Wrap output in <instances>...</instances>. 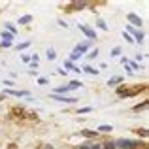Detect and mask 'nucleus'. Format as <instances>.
Here are the masks:
<instances>
[{"label": "nucleus", "instance_id": "27", "mask_svg": "<svg viewBox=\"0 0 149 149\" xmlns=\"http://www.w3.org/2000/svg\"><path fill=\"white\" fill-rule=\"evenodd\" d=\"M4 85H8V87H13V81H10V79H6V81H4Z\"/></svg>", "mask_w": 149, "mask_h": 149}, {"label": "nucleus", "instance_id": "20", "mask_svg": "<svg viewBox=\"0 0 149 149\" xmlns=\"http://www.w3.org/2000/svg\"><path fill=\"white\" fill-rule=\"evenodd\" d=\"M0 47H2V49H8V47H11V44H10V42H0Z\"/></svg>", "mask_w": 149, "mask_h": 149}, {"label": "nucleus", "instance_id": "14", "mask_svg": "<svg viewBox=\"0 0 149 149\" xmlns=\"http://www.w3.org/2000/svg\"><path fill=\"white\" fill-rule=\"evenodd\" d=\"M30 44H32V42H23V44H19V45H17V51H23V49H26Z\"/></svg>", "mask_w": 149, "mask_h": 149}, {"label": "nucleus", "instance_id": "16", "mask_svg": "<svg viewBox=\"0 0 149 149\" xmlns=\"http://www.w3.org/2000/svg\"><path fill=\"white\" fill-rule=\"evenodd\" d=\"M87 57H89V58H96V57H98V49L95 47L93 51H89V55H87Z\"/></svg>", "mask_w": 149, "mask_h": 149}, {"label": "nucleus", "instance_id": "5", "mask_svg": "<svg viewBox=\"0 0 149 149\" xmlns=\"http://www.w3.org/2000/svg\"><path fill=\"white\" fill-rule=\"evenodd\" d=\"M4 95H11V96H29V91H6Z\"/></svg>", "mask_w": 149, "mask_h": 149}, {"label": "nucleus", "instance_id": "11", "mask_svg": "<svg viewBox=\"0 0 149 149\" xmlns=\"http://www.w3.org/2000/svg\"><path fill=\"white\" fill-rule=\"evenodd\" d=\"M32 21V15H23L21 19H19V25H26V23Z\"/></svg>", "mask_w": 149, "mask_h": 149}, {"label": "nucleus", "instance_id": "9", "mask_svg": "<svg viewBox=\"0 0 149 149\" xmlns=\"http://www.w3.org/2000/svg\"><path fill=\"white\" fill-rule=\"evenodd\" d=\"M81 87V81H76V79H74V81H70V85H68V89H70V91H76V89H79Z\"/></svg>", "mask_w": 149, "mask_h": 149}, {"label": "nucleus", "instance_id": "29", "mask_svg": "<svg viewBox=\"0 0 149 149\" xmlns=\"http://www.w3.org/2000/svg\"><path fill=\"white\" fill-rule=\"evenodd\" d=\"M45 149H53V147H51V146H47V147H45Z\"/></svg>", "mask_w": 149, "mask_h": 149}, {"label": "nucleus", "instance_id": "13", "mask_svg": "<svg viewBox=\"0 0 149 149\" xmlns=\"http://www.w3.org/2000/svg\"><path fill=\"white\" fill-rule=\"evenodd\" d=\"M123 81V77H119V76H115V77H111V79L108 81V85H117V83H121Z\"/></svg>", "mask_w": 149, "mask_h": 149}, {"label": "nucleus", "instance_id": "23", "mask_svg": "<svg viewBox=\"0 0 149 149\" xmlns=\"http://www.w3.org/2000/svg\"><path fill=\"white\" fill-rule=\"evenodd\" d=\"M89 111H93V108H81L77 113H89Z\"/></svg>", "mask_w": 149, "mask_h": 149}, {"label": "nucleus", "instance_id": "1", "mask_svg": "<svg viewBox=\"0 0 149 149\" xmlns=\"http://www.w3.org/2000/svg\"><path fill=\"white\" fill-rule=\"evenodd\" d=\"M115 143V147H121V149H138L142 143L140 142H134V140H125V138H121V140H117V142H113Z\"/></svg>", "mask_w": 149, "mask_h": 149}, {"label": "nucleus", "instance_id": "6", "mask_svg": "<svg viewBox=\"0 0 149 149\" xmlns=\"http://www.w3.org/2000/svg\"><path fill=\"white\" fill-rule=\"evenodd\" d=\"M0 36H2V40L4 42H10V44H11V40H13V34H11V32H8V30H2V34H0Z\"/></svg>", "mask_w": 149, "mask_h": 149}, {"label": "nucleus", "instance_id": "25", "mask_svg": "<svg viewBox=\"0 0 149 149\" xmlns=\"http://www.w3.org/2000/svg\"><path fill=\"white\" fill-rule=\"evenodd\" d=\"M38 83L40 85H47V79H45V77H38Z\"/></svg>", "mask_w": 149, "mask_h": 149}, {"label": "nucleus", "instance_id": "12", "mask_svg": "<svg viewBox=\"0 0 149 149\" xmlns=\"http://www.w3.org/2000/svg\"><path fill=\"white\" fill-rule=\"evenodd\" d=\"M55 58H57V53H55L53 47H49L47 49V61H55Z\"/></svg>", "mask_w": 149, "mask_h": 149}, {"label": "nucleus", "instance_id": "2", "mask_svg": "<svg viewBox=\"0 0 149 149\" xmlns=\"http://www.w3.org/2000/svg\"><path fill=\"white\" fill-rule=\"evenodd\" d=\"M77 26H79V30H81V32H83L87 38H91V40L95 38V40H96V34H95V30H93V29H89V26H85V25H77Z\"/></svg>", "mask_w": 149, "mask_h": 149}, {"label": "nucleus", "instance_id": "19", "mask_svg": "<svg viewBox=\"0 0 149 149\" xmlns=\"http://www.w3.org/2000/svg\"><path fill=\"white\" fill-rule=\"evenodd\" d=\"M136 132H138L140 136H143V138H147V130H146V128H138Z\"/></svg>", "mask_w": 149, "mask_h": 149}, {"label": "nucleus", "instance_id": "4", "mask_svg": "<svg viewBox=\"0 0 149 149\" xmlns=\"http://www.w3.org/2000/svg\"><path fill=\"white\" fill-rule=\"evenodd\" d=\"M127 19H128L130 23H134L136 26H142V19H140L136 13H128V15H127Z\"/></svg>", "mask_w": 149, "mask_h": 149}, {"label": "nucleus", "instance_id": "28", "mask_svg": "<svg viewBox=\"0 0 149 149\" xmlns=\"http://www.w3.org/2000/svg\"><path fill=\"white\" fill-rule=\"evenodd\" d=\"M4 98H6V95H0V102H2Z\"/></svg>", "mask_w": 149, "mask_h": 149}, {"label": "nucleus", "instance_id": "24", "mask_svg": "<svg viewBox=\"0 0 149 149\" xmlns=\"http://www.w3.org/2000/svg\"><path fill=\"white\" fill-rule=\"evenodd\" d=\"M81 57V55H77V53H74V51H72V55H70V61H76V58H79Z\"/></svg>", "mask_w": 149, "mask_h": 149}, {"label": "nucleus", "instance_id": "26", "mask_svg": "<svg viewBox=\"0 0 149 149\" xmlns=\"http://www.w3.org/2000/svg\"><path fill=\"white\" fill-rule=\"evenodd\" d=\"M21 58H23V62H30V55H23Z\"/></svg>", "mask_w": 149, "mask_h": 149}, {"label": "nucleus", "instance_id": "8", "mask_svg": "<svg viewBox=\"0 0 149 149\" xmlns=\"http://www.w3.org/2000/svg\"><path fill=\"white\" fill-rule=\"evenodd\" d=\"M81 134H83L85 138H96L98 132H96V130H81Z\"/></svg>", "mask_w": 149, "mask_h": 149}, {"label": "nucleus", "instance_id": "22", "mask_svg": "<svg viewBox=\"0 0 149 149\" xmlns=\"http://www.w3.org/2000/svg\"><path fill=\"white\" fill-rule=\"evenodd\" d=\"M123 36H125V40H127L128 44H132V42H134V40H132V36H130V34H125V32H123Z\"/></svg>", "mask_w": 149, "mask_h": 149}, {"label": "nucleus", "instance_id": "10", "mask_svg": "<svg viewBox=\"0 0 149 149\" xmlns=\"http://www.w3.org/2000/svg\"><path fill=\"white\" fill-rule=\"evenodd\" d=\"M85 72H87V74H91V76H98V72H100V70H96V68H93V66H85Z\"/></svg>", "mask_w": 149, "mask_h": 149}, {"label": "nucleus", "instance_id": "21", "mask_svg": "<svg viewBox=\"0 0 149 149\" xmlns=\"http://www.w3.org/2000/svg\"><path fill=\"white\" fill-rule=\"evenodd\" d=\"M64 68H72L74 70V62L72 61H64Z\"/></svg>", "mask_w": 149, "mask_h": 149}, {"label": "nucleus", "instance_id": "15", "mask_svg": "<svg viewBox=\"0 0 149 149\" xmlns=\"http://www.w3.org/2000/svg\"><path fill=\"white\" fill-rule=\"evenodd\" d=\"M146 108H147V100L142 102V104H138V106H134V111H140V109H146Z\"/></svg>", "mask_w": 149, "mask_h": 149}, {"label": "nucleus", "instance_id": "3", "mask_svg": "<svg viewBox=\"0 0 149 149\" xmlns=\"http://www.w3.org/2000/svg\"><path fill=\"white\" fill-rule=\"evenodd\" d=\"M87 51H89V42L79 44V45H76V47H74V53H77V55H83V53H87Z\"/></svg>", "mask_w": 149, "mask_h": 149}, {"label": "nucleus", "instance_id": "17", "mask_svg": "<svg viewBox=\"0 0 149 149\" xmlns=\"http://www.w3.org/2000/svg\"><path fill=\"white\" fill-rule=\"evenodd\" d=\"M96 25H98V29H102V30H108V25H106L102 19H98V23H96Z\"/></svg>", "mask_w": 149, "mask_h": 149}, {"label": "nucleus", "instance_id": "7", "mask_svg": "<svg viewBox=\"0 0 149 149\" xmlns=\"http://www.w3.org/2000/svg\"><path fill=\"white\" fill-rule=\"evenodd\" d=\"M113 130V127H111V125H100V127H98V130H96V132H102V134H108V132H111Z\"/></svg>", "mask_w": 149, "mask_h": 149}, {"label": "nucleus", "instance_id": "18", "mask_svg": "<svg viewBox=\"0 0 149 149\" xmlns=\"http://www.w3.org/2000/svg\"><path fill=\"white\" fill-rule=\"evenodd\" d=\"M121 55V47H113L111 49V57H119Z\"/></svg>", "mask_w": 149, "mask_h": 149}]
</instances>
